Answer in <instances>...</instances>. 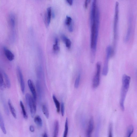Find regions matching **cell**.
Returning a JSON list of instances; mask_svg holds the SVG:
<instances>
[{
    "mask_svg": "<svg viewBox=\"0 0 137 137\" xmlns=\"http://www.w3.org/2000/svg\"><path fill=\"white\" fill-rule=\"evenodd\" d=\"M25 98L27 105L30 109L31 116L33 118L36 112V101L28 93L26 94Z\"/></svg>",
    "mask_w": 137,
    "mask_h": 137,
    "instance_id": "obj_1",
    "label": "cell"
},
{
    "mask_svg": "<svg viewBox=\"0 0 137 137\" xmlns=\"http://www.w3.org/2000/svg\"><path fill=\"white\" fill-rule=\"evenodd\" d=\"M119 3L116 2V4L115 14L113 22V30L114 37L115 40L117 38L118 34V25L119 20Z\"/></svg>",
    "mask_w": 137,
    "mask_h": 137,
    "instance_id": "obj_2",
    "label": "cell"
},
{
    "mask_svg": "<svg viewBox=\"0 0 137 137\" xmlns=\"http://www.w3.org/2000/svg\"><path fill=\"white\" fill-rule=\"evenodd\" d=\"M101 68L100 63L99 62H97L96 64V72L93 81V86L94 88H97L99 85Z\"/></svg>",
    "mask_w": 137,
    "mask_h": 137,
    "instance_id": "obj_3",
    "label": "cell"
},
{
    "mask_svg": "<svg viewBox=\"0 0 137 137\" xmlns=\"http://www.w3.org/2000/svg\"><path fill=\"white\" fill-rule=\"evenodd\" d=\"M17 70L20 81L21 91L22 93L24 94L25 92V85L23 76L20 68L19 67H17Z\"/></svg>",
    "mask_w": 137,
    "mask_h": 137,
    "instance_id": "obj_4",
    "label": "cell"
},
{
    "mask_svg": "<svg viewBox=\"0 0 137 137\" xmlns=\"http://www.w3.org/2000/svg\"><path fill=\"white\" fill-rule=\"evenodd\" d=\"M131 81V78L129 76L124 75L122 77V88L128 90Z\"/></svg>",
    "mask_w": 137,
    "mask_h": 137,
    "instance_id": "obj_5",
    "label": "cell"
},
{
    "mask_svg": "<svg viewBox=\"0 0 137 137\" xmlns=\"http://www.w3.org/2000/svg\"><path fill=\"white\" fill-rule=\"evenodd\" d=\"M52 9L51 7L48 8L45 15L44 21L45 26L48 27L50 24L52 15Z\"/></svg>",
    "mask_w": 137,
    "mask_h": 137,
    "instance_id": "obj_6",
    "label": "cell"
},
{
    "mask_svg": "<svg viewBox=\"0 0 137 137\" xmlns=\"http://www.w3.org/2000/svg\"><path fill=\"white\" fill-rule=\"evenodd\" d=\"M128 91V90L125 89L122 87L121 92L120 105L121 109L123 111L124 110V102Z\"/></svg>",
    "mask_w": 137,
    "mask_h": 137,
    "instance_id": "obj_7",
    "label": "cell"
},
{
    "mask_svg": "<svg viewBox=\"0 0 137 137\" xmlns=\"http://www.w3.org/2000/svg\"><path fill=\"white\" fill-rule=\"evenodd\" d=\"M94 127V122L93 117H90L89 120L88 128L87 132V136L90 137L93 132Z\"/></svg>",
    "mask_w": 137,
    "mask_h": 137,
    "instance_id": "obj_8",
    "label": "cell"
},
{
    "mask_svg": "<svg viewBox=\"0 0 137 137\" xmlns=\"http://www.w3.org/2000/svg\"><path fill=\"white\" fill-rule=\"evenodd\" d=\"M28 84L31 93L33 95V98L36 101L37 99V95L36 90L31 80L29 79L28 81Z\"/></svg>",
    "mask_w": 137,
    "mask_h": 137,
    "instance_id": "obj_9",
    "label": "cell"
},
{
    "mask_svg": "<svg viewBox=\"0 0 137 137\" xmlns=\"http://www.w3.org/2000/svg\"><path fill=\"white\" fill-rule=\"evenodd\" d=\"M4 51L6 58L9 60L11 61L14 60V55L11 51L5 47H4Z\"/></svg>",
    "mask_w": 137,
    "mask_h": 137,
    "instance_id": "obj_10",
    "label": "cell"
},
{
    "mask_svg": "<svg viewBox=\"0 0 137 137\" xmlns=\"http://www.w3.org/2000/svg\"><path fill=\"white\" fill-rule=\"evenodd\" d=\"M132 21L130 19L129 22V25L127 32L124 38V42H127L130 38L132 31Z\"/></svg>",
    "mask_w": 137,
    "mask_h": 137,
    "instance_id": "obj_11",
    "label": "cell"
},
{
    "mask_svg": "<svg viewBox=\"0 0 137 137\" xmlns=\"http://www.w3.org/2000/svg\"><path fill=\"white\" fill-rule=\"evenodd\" d=\"M110 58V57L106 55V59L102 72V75L105 76H106L108 73L109 70L108 63Z\"/></svg>",
    "mask_w": 137,
    "mask_h": 137,
    "instance_id": "obj_12",
    "label": "cell"
},
{
    "mask_svg": "<svg viewBox=\"0 0 137 137\" xmlns=\"http://www.w3.org/2000/svg\"><path fill=\"white\" fill-rule=\"evenodd\" d=\"M8 20L10 27L12 28H14L15 24V18L13 14H11L9 15Z\"/></svg>",
    "mask_w": 137,
    "mask_h": 137,
    "instance_id": "obj_13",
    "label": "cell"
},
{
    "mask_svg": "<svg viewBox=\"0 0 137 137\" xmlns=\"http://www.w3.org/2000/svg\"><path fill=\"white\" fill-rule=\"evenodd\" d=\"M8 104L10 111L12 113V115L15 119L17 118V115L15 110L13 106L10 99L8 100Z\"/></svg>",
    "mask_w": 137,
    "mask_h": 137,
    "instance_id": "obj_14",
    "label": "cell"
},
{
    "mask_svg": "<svg viewBox=\"0 0 137 137\" xmlns=\"http://www.w3.org/2000/svg\"><path fill=\"white\" fill-rule=\"evenodd\" d=\"M59 130V123L58 120H55L54 125L53 137H56L58 136Z\"/></svg>",
    "mask_w": 137,
    "mask_h": 137,
    "instance_id": "obj_15",
    "label": "cell"
},
{
    "mask_svg": "<svg viewBox=\"0 0 137 137\" xmlns=\"http://www.w3.org/2000/svg\"><path fill=\"white\" fill-rule=\"evenodd\" d=\"M36 87L39 97V99H41L42 97V90L40 83L39 81L36 82Z\"/></svg>",
    "mask_w": 137,
    "mask_h": 137,
    "instance_id": "obj_16",
    "label": "cell"
},
{
    "mask_svg": "<svg viewBox=\"0 0 137 137\" xmlns=\"http://www.w3.org/2000/svg\"><path fill=\"white\" fill-rule=\"evenodd\" d=\"M0 127L3 133L6 134L7 133L6 130L4 119L1 113L0 114Z\"/></svg>",
    "mask_w": 137,
    "mask_h": 137,
    "instance_id": "obj_17",
    "label": "cell"
},
{
    "mask_svg": "<svg viewBox=\"0 0 137 137\" xmlns=\"http://www.w3.org/2000/svg\"><path fill=\"white\" fill-rule=\"evenodd\" d=\"M61 38L63 41L65 43L66 47L68 49L70 48L71 47V42L70 40L64 35L62 36Z\"/></svg>",
    "mask_w": 137,
    "mask_h": 137,
    "instance_id": "obj_18",
    "label": "cell"
},
{
    "mask_svg": "<svg viewBox=\"0 0 137 137\" xmlns=\"http://www.w3.org/2000/svg\"><path fill=\"white\" fill-rule=\"evenodd\" d=\"M34 121L38 127H42L43 125L42 120L39 116H36L34 118Z\"/></svg>",
    "mask_w": 137,
    "mask_h": 137,
    "instance_id": "obj_19",
    "label": "cell"
},
{
    "mask_svg": "<svg viewBox=\"0 0 137 137\" xmlns=\"http://www.w3.org/2000/svg\"><path fill=\"white\" fill-rule=\"evenodd\" d=\"M53 98L56 108V111L58 113H59L60 111V102L57 99L55 95H53Z\"/></svg>",
    "mask_w": 137,
    "mask_h": 137,
    "instance_id": "obj_20",
    "label": "cell"
},
{
    "mask_svg": "<svg viewBox=\"0 0 137 137\" xmlns=\"http://www.w3.org/2000/svg\"><path fill=\"white\" fill-rule=\"evenodd\" d=\"M20 105L22 110L23 116L25 119H28L27 114L25 110L24 106L21 101H20Z\"/></svg>",
    "mask_w": 137,
    "mask_h": 137,
    "instance_id": "obj_21",
    "label": "cell"
},
{
    "mask_svg": "<svg viewBox=\"0 0 137 137\" xmlns=\"http://www.w3.org/2000/svg\"><path fill=\"white\" fill-rule=\"evenodd\" d=\"M42 109L44 115L47 119L49 117V111L46 105H42Z\"/></svg>",
    "mask_w": 137,
    "mask_h": 137,
    "instance_id": "obj_22",
    "label": "cell"
},
{
    "mask_svg": "<svg viewBox=\"0 0 137 137\" xmlns=\"http://www.w3.org/2000/svg\"><path fill=\"white\" fill-rule=\"evenodd\" d=\"M3 75L5 79L6 86L8 88H9L11 86L10 79L7 75L4 72H3Z\"/></svg>",
    "mask_w": 137,
    "mask_h": 137,
    "instance_id": "obj_23",
    "label": "cell"
},
{
    "mask_svg": "<svg viewBox=\"0 0 137 137\" xmlns=\"http://www.w3.org/2000/svg\"><path fill=\"white\" fill-rule=\"evenodd\" d=\"M134 131V127L132 125H130L128 127L127 133L126 136L127 137H130L133 133Z\"/></svg>",
    "mask_w": 137,
    "mask_h": 137,
    "instance_id": "obj_24",
    "label": "cell"
},
{
    "mask_svg": "<svg viewBox=\"0 0 137 137\" xmlns=\"http://www.w3.org/2000/svg\"><path fill=\"white\" fill-rule=\"evenodd\" d=\"M53 49L54 51L56 52L60 50L59 45V40L58 38H56L55 40V43L53 45Z\"/></svg>",
    "mask_w": 137,
    "mask_h": 137,
    "instance_id": "obj_25",
    "label": "cell"
},
{
    "mask_svg": "<svg viewBox=\"0 0 137 137\" xmlns=\"http://www.w3.org/2000/svg\"><path fill=\"white\" fill-rule=\"evenodd\" d=\"M65 24L67 27L72 25V19L70 17L67 16L65 20Z\"/></svg>",
    "mask_w": 137,
    "mask_h": 137,
    "instance_id": "obj_26",
    "label": "cell"
},
{
    "mask_svg": "<svg viewBox=\"0 0 137 137\" xmlns=\"http://www.w3.org/2000/svg\"><path fill=\"white\" fill-rule=\"evenodd\" d=\"M3 74L1 73L0 75V88L1 90H3L5 87L3 78Z\"/></svg>",
    "mask_w": 137,
    "mask_h": 137,
    "instance_id": "obj_27",
    "label": "cell"
},
{
    "mask_svg": "<svg viewBox=\"0 0 137 137\" xmlns=\"http://www.w3.org/2000/svg\"><path fill=\"white\" fill-rule=\"evenodd\" d=\"M68 130V119L66 118L65 123V129L64 134V137L67 136Z\"/></svg>",
    "mask_w": 137,
    "mask_h": 137,
    "instance_id": "obj_28",
    "label": "cell"
},
{
    "mask_svg": "<svg viewBox=\"0 0 137 137\" xmlns=\"http://www.w3.org/2000/svg\"><path fill=\"white\" fill-rule=\"evenodd\" d=\"M81 77V74H79L76 79L75 84V87L76 88H78L79 87Z\"/></svg>",
    "mask_w": 137,
    "mask_h": 137,
    "instance_id": "obj_29",
    "label": "cell"
},
{
    "mask_svg": "<svg viewBox=\"0 0 137 137\" xmlns=\"http://www.w3.org/2000/svg\"><path fill=\"white\" fill-rule=\"evenodd\" d=\"M112 123H110L109 125V129L108 136L109 137H112Z\"/></svg>",
    "mask_w": 137,
    "mask_h": 137,
    "instance_id": "obj_30",
    "label": "cell"
},
{
    "mask_svg": "<svg viewBox=\"0 0 137 137\" xmlns=\"http://www.w3.org/2000/svg\"><path fill=\"white\" fill-rule=\"evenodd\" d=\"M65 105L63 102H62L61 104V112L62 116H64L65 114Z\"/></svg>",
    "mask_w": 137,
    "mask_h": 137,
    "instance_id": "obj_31",
    "label": "cell"
},
{
    "mask_svg": "<svg viewBox=\"0 0 137 137\" xmlns=\"http://www.w3.org/2000/svg\"><path fill=\"white\" fill-rule=\"evenodd\" d=\"M91 1V0H85L84 3L85 8L87 9L88 7V5L90 4Z\"/></svg>",
    "mask_w": 137,
    "mask_h": 137,
    "instance_id": "obj_32",
    "label": "cell"
},
{
    "mask_svg": "<svg viewBox=\"0 0 137 137\" xmlns=\"http://www.w3.org/2000/svg\"><path fill=\"white\" fill-rule=\"evenodd\" d=\"M68 4L70 6H72L73 4V0H66Z\"/></svg>",
    "mask_w": 137,
    "mask_h": 137,
    "instance_id": "obj_33",
    "label": "cell"
},
{
    "mask_svg": "<svg viewBox=\"0 0 137 137\" xmlns=\"http://www.w3.org/2000/svg\"><path fill=\"white\" fill-rule=\"evenodd\" d=\"M31 132H33L35 131V129L32 125H31L29 128Z\"/></svg>",
    "mask_w": 137,
    "mask_h": 137,
    "instance_id": "obj_34",
    "label": "cell"
},
{
    "mask_svg": "<svg viewBox=\"0 0 137 137\" xmlns=\"http://www.w3.org/2000/svg\"><path fill=\"white\" fill-rule=\"evenodd\" d=\"M100 122H99V123H98V126L97 127V130H96V134L97 135H98V134L99 132V129H100Z\"/></svg>",
    "mask_w": 137,
    "mask_h": 137,
    "instance_id": "obj_35",
    "label": "cell"
},
{
    "mask_svg": "<svg viewBox=\"0 0 137 137\" xmlns=\"http://www.w3.org/2000/svg\"><path fill=\"white\" fill-rule=\"evenodd\" d=\"M42 136L43 137H47L48 136L47 134L46 133H45Z\"/></svg>",
    "mask_w": 137,
    "mask_h": 137,
    "instance_id": "obj_36",
    "label": "cell"
},
{
    "mask_svg": "<svg viewBox=\"0 0 137 137\" xmlns=\"http://www.w3.org/2000/svg\"><path fill=\"white\" fill-rule=\"evenodd\" d=\"M136 78L137 79V70H136Z\"/></svg>",
    "mask_w": 137,
    "mask_h": 137,
    "instance_id": "obj_37",
    "label": "cell"
}]
</instances>
